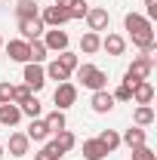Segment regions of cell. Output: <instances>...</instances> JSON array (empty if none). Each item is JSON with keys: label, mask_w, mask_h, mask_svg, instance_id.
<instances>
[{"label": "cell", "mask_w": 157, "mask_h": 160, "mask_svg": "<svg viewBox=\"0 0 157 160\" xmlns=\"http://www.w3.org/2000/svg\"><path fill=\"white\" fill-rule=\"evenodd\" d=\"M133 123L142 126V129H145V126H151V123H154V108H151V105H139L136 114H133Z\"/></svg>", "instance_id": "obj_20"}, {"label": "cell", "mask_w": 157, "mask_h": 160, "mask_svg": "<svg viewBox=\"0 0 157 160\" xmlns=\"http://www.w3.org/2000/svg\"><path fill=\"white\" fill-rule=\"evenodd\" d=\"M114 96V102H133V86H126V83H120L117 89L111 92Z\"/></svg>", "instance_id": "obj_31"}, {"label": "cell", "mask_w": 157, "mask_h": 160, "mask_svg": "<svg viewBox=\"0 0 157 160\" xmlns=\"http://www.w3.org/2000/svg\"><path fill=\"white\" fill-rule=\"evenodd\" d=\"M19 31H22V40H40L43 37V31H46V25L40 22V16L37 19H19Z\"/></svg>", "instance_id": "obj_9"}, {"label": "cell", "mask_w": 157, "mask_h": 160, "mask_svg": "<svg viewBox=\"0 0 157 160\" xmlns=\"http://www.w3.org/2000/svg\"><path fill=\"white\" fill-rule=\"evenodd\" d=\"M31 96H34V92H31L25 83H22V86H13V105H22V102H28Z\"/></svg>", "instance_id": "obj_30"}, {"label": "cell", "mask_w": 157, "mask_h": 160, "mask_svg": "<svg viewBox=\"0 0 157 160\" xmlns=\"http://www.w3.org/2000/svg\"><path fill=\"white\" fill-rule=\"evenodd\" d=\"M133 99H136V105H151V99H154V86H151L148 80L136 83V86H133Z\"/></svg>", "instance_id": "obj_16"}, {"label": "cell", "mask_w": 157, "mask_h": 160, "mask_svg": "<svg viewBox=\"0 0 157 160\" xmlns=\"http://www.w3.org/2000/svg\"><path fill=\"white\" fill-rule=\"evenodd\" d=\"M53 102H56V108H59V111H65V108H71V105L77 102V86H74L71 80H65V83H59V86H56V92H53Z\"/></svg>", "instance_id": "obj_5"}, {"label": "cell", "mask_w": 157, "mask_h": 160, "mask_svg": "<svg viewBox=\"0 0 157 160\" xmlns=\"http://www.w3.org/2000/svg\"><path fill=\"white\" fill-rule=\"evenodd\" d=\"M3 154H6V148H3V145H0V160H3Z\"/></svg>", "instance_id": "obj_37"}, {"label": "cell", "mask_w": 157, "mask_h": 160, "mask_svg": "<svg viewBox=\"0 0 157 160\" xmlns=\"http://www.w3.org/2000/svg\"><path fill=\"white\" fill-rule=\"evenodd\" d=\"M16 16H19V19H37L40 9H37L34 0H19V3H16Z\"/></svg>", "instance_id": "obj_23"}, {"label": "cell", "mask_w": 157, "mask_h": 160, "mask_svg": "<svg viewBox=\"0 0 157 160\" xmlns=\"http://www.w3.org/2000/svg\"><path fill=\"white\" fill-rule=\"evenodd\" d=\"M86 25H89V31H108V25H111V16H108V9L105 6H93V9H86Z\"/></svg>", "instance_id": "obj_8"}, {"label": "cell", "mask_w": 157, "mask_h": 160, "mask_svg": "<svg viewBox=\"0 0 157 160\" xmlns=\"http://www.w3.org/2000/svg\"><path fill=\"white\" fill-rule=\"evenodd\" d=\"M25 86L31 92H40L46 86V71L40 68L37 62H25Z\"/></svg>", "instance_id": "obj_4"}, {"label": "cell", "mask_w": 157, "mask_h": 160, "mask_svg": "<svg viewBox=\"0 0 157 160\" xmlns=\"http://www.w3.org/2000/svg\"><path fill=\"white\" fill-rule=\"evenodd\" d=\"M145 139H148V132H145L142 126H129V129L120 136V142H126L129 148H139V145H145Z\"/></svg>", "instance_id": "obj_18"}, {"label": "cell", "mask_w": 157, "mask_h": 160, "mask_svg": "<svg viewBox=\"0 0 157 160\" xmlns=\"http://www.w3.org/2000/svg\"><path fill=\"white\" fill-rule=\"evenodd\" d=\"M145 6H148V16H145V19H148V22L157 19V0H145Z\"/></svg>", "instance_id": "obj_35"}, {"label": "cell", "mask_w": 157, "mask_h": 160, "mask_svg": "<svg viewBox=\"0 0 157 160\" xmlns=\"http://www.w3.org/2000/svg\"><path fill=\"white\" fill-rule=\"evenodd\" d=\"M123 28L129 31L133 43L142 49V56H154V52H157L154 28H151V22L145 19V16H139V12H126V19H123Z\"/></svg>", "instance_id": "obj_1"}, {"label": "cell", "mask_w": 157, "mask_h": 160, "mask_svg": "<svg viewBox=\"0 0 157 160\" xmlns=\"http://www.w3.org/2000/svg\"><path fill=\"white\" fill-rule=\"evenodd\" d=\"M3 49H6V56L13 62H31V49H28V40H9V43H3Z\"/></svg>", "instance_id": "obj_10"}, {"label": "cell", "mask_w": 157, "mask_h": 160, "mask_svg": "<svg viewBox=\"0 0 157 160\" xmlns=\"http://www.w3.org/2000/svg\"><path fill=\"white\" fill-rule=\"evenodd\" d=\"M151 71H154V56H136L133 65L126 68V74H123V83L126 86H136V83L151 77Z\"/></svg>", "instance_id": "obj_3"}, {"label": "cell", "mask_w": 157, "mask_h": 160, "mask_svg": "<svg viewBox=\"0 0 157 160\" xmlns=\"http://www.w3.org/2000/svg\"><path fill=\"white\" fill-rule=\"evenodd\" d=\"M19 108H22V114H28L31 120H34V117H40V111H43V105L37 102V96H31L28 102H22Z\"/></svg>", "instance_id": "obj_26"}, {"label": "cell", "mask_w": 157, "mask_h": 160, "mask_svg": "<svg viewBox=\"0 0 157 160\" xmlns=\"http://www.w3.org/2000/svg\"><path fill=\"white\" fill-rule=\"evenodd\" d=\"M99 142H102V148L111 154V151H114V148L120 145V136L114 132V129H102V132H99Z\"/></svg>", "instance_id": "obj_25"}, {"label": "cell", "mask_w": 157, "mask_h": 160, "mask_svg": "<svg viewBox=\"0 0 157 160\" xmlns=\"http://www.w3.org/2000/svg\"><path fill=\"white\" fill-rule=\"evenodd\" d=\"M6 148H9V154H13V157H25V154H28V148H31V139H28L25 132H13Z\"/></svg>", "instance_id": "obj_13"}, {"label": "cell", "mask_w": 157, "mask_h": 160, "mask_svg": "<svg viewBox=\"0 0 157 160\" xmlns=\"http://www.w3.org/2000/svg\"><path fill=\"white\" fill-rule=\"evenodd\" d=\"M105 154H108V151L102 148L99 139H86V142H83V157H86V160H102Z\"/></svg>", "instance_id": "obj_21"}, {"label": "cell", "mask_w": 157, "mask_h": 160, "mask_svg": "<svg viewBox=\"0 0 157 160\" xmlns=\"http://www.w3.org/2000/svg\"><path fill=\"white\" fill-rule=\"evenodd\" d=\"M102 49V37H99L96 31H86L83 37H80V52H86V56H93Z\"/></svg>", "instance_id": "obj_17"}, {"label": "cell", "mask_w": 157, "mask_h": 160, "mask_svg": "<svg viewBox=\"0 0 157 160\" xmlns=\"http://www.w3.org/2000/svg\"><path fill=\"white\" fill-rule=\"evenodd\" d=\"M68 34L62 31V28H49V31H43V46L49 49V52H65L68 49Z\"/></svg>", "instance_id": "obj_7"}, {"label": "cell", "mask_w": 157, "mask_h": 160, "mask_svg": "<svg viewBox=\"0 0 157 160\" xmlns=\"http://www.w3.org/2000/svg\"><path fill=\"white\" fill-rule=\"evenodd\" d=\"M59 157H62V151L53 145V142H46V145L40 148L37 154H34V160H59Z\"/></svg>", "instance_id": "obj_27"}, {"label": "cell", "mask_w": 157, "mask_h": 160, "mask_svg": "<svg viewBox=\"0 0 157 160\" xmlns=\"http://www.w3.org/2000/svg\"><path fill=\"white\" fill-rule=\"evenodd\" d=\"M43 123L49 126V132H59V129H65V126H68V120H65V111H59V108H56V111H49V114L43 117Z\"/></svg>", "instance_id": "obj_22"}, {"label": "cell", "mask_w": 157, "mask_h": 160, "mask_svg": "<svg viewBox=\"0 0 157 160\" xmlns=\"http://www.w3.org/2000/svg\"><path fill=\"white\" fill-rule=\"evenodd\" d=\"M28 49H31V62H37V65L46 59V52H49V49L43 46V40H31V43H28Z\"/></svg>", "instance_id": "obj_28"}, {"label": "cell", "mask_w": 157, "mask_h": 160, "mask_svg": "<svg viewBox=\"0 0 157 160\" xmlns=\"http://www.w3.org/2000/svg\"><path fill=\"white\" fill-rule=\"evenodd\" d=\"M19 120H22V108L19 105H13V102H9V105H0V126H16Z\"/></svg>", "instance_id": "obj_14"}, {"label": "cell", "mask_w": 157, "mask_h": 160, "mask_svg": "<svg viewBox=\"0 0 157 160\" xmlns=\"http://www.w3.org/2000/svg\"><path fill=\"white\" fill-rule=\"evenodd\" d=\"M25 136H28L31 142H46L49 136H53V132H49V126H46V123H43L40 117H34V120H31V126H28V132H25Z\"/></svg>", "instance_id": "obj_15"}, {"label": "cell", "mask_w": 157, "mask_h": 160, "mask_svg": "<svg viewBox=\"0 0 157 160\" xmlns=\"http://www.w3.org/2000/svg\"><path fill=\"white\" fill-rule=\"evenodd\" d=\"M53 145L59 148L62 154H68V151L77 145V139H74V132H71V129H59V132H56V139H53Z\"/></svg>", "instance_id": "obj_19"}, {"label": "cell", "mask_w": 157, "mask_h": 160, "mask_svg": "<svg viewBox=\"0 0 157 160\" xmlns=\"http://www.w3.org/2000/svg\"><path fill=\"white\" fill-rule=\"evenodd\" d=\"M133 160H157V154L148 145H139V148H133Z\"/></svg>", "instance_id": "obj_32"}, {"label": "cell", "mask_w": 157, "mask_h": 160, "mask_svg": "<svg viewBox=\"0 0 157 160\" xmlns=\"http://www.w3.org/2000/svg\"><path fill=\"white\" fill-rule=\"evenodd\" d=\"M102 49H105L108 56H123V52H126V40L120 37V34H105V37H102Z\"/></svg>", "instance_id": "obj_12"}, {"label": "cell", "mask_w": 157, "mask_h": 160, "mask_svg": "<svg viewBox=\"0 0 157 160\" xmlns=\"http://www.w3.org/2000/svg\"><path fill=\"white\" fill-rule=\"evenodd\" d=\"M89 105H93V111H96V114H108V111L114 108V96H111L108 89H99V92H93Z\"/></svg>", "instance_id": "obj_11"}, {"label": "cell", "mask_w": 157, "mask_h": 160, "mask_svg": "<svg viewBox=\"0 0 157 160\" xmlns=\"http://www.w3.org/2000/svg\"><path fill=\"white\" fill-rule=\"evenodd\" d=\"M43 71H46V77H49V80H59V83H65V80H71V71H65V68H62V65H59L56 59L49 62V65H46Z\"/></svg>", "instance_id": "obj_24"}, {"label": "cell", "mask_w": 157, "mask_h": 160, "mask_svg": "<svg viewBox=\"0 0 157 160\" xmlns=\"http://www.w3.org/2000/svg\"><path fill=\"white\" fill-rule=\"evenodd\" d=\"M86 9H89L86 0H74V6L68 9V12H71V22H74V19H86Z\"/></svg>", "instance_id": "obj_33"}, {"label": "cell", "mask_w": 157, "mask_h": 160, "mask_svg": "<svg viewBox=\"0 0 157 160\" xmlns=\"http://www.w3.org/2000/svg\"><path fill=\"white\" fill-rule=\"evenodd\" d=\"M56 62H59L65 71H74V68L80 65V59L74 56V52H68V49H65V52H59V56H56Z\"/></svg>", "instance_id": "obj_29"}, {"label": "cell", "mask_w": 157, "mask_h": 160, "mask_svg": "<svg viewBox=\"0 0 157 160\" xmlns=\"http://www.w3.org/2000/svg\"><path fill=\"white\" fill-rule=\"evenodd\" d=\"M9 102H13V83L3 80L0 83V105H9Z\"/></svg>", "instance_id": "obj_34"}, {"label": "cell", "mask_w": 157, "mask_h": 160, "mask_svg": "<svg viewBox=\"0 0 157 160\" xmlns=\"http://www.w3.org/2000/svg\"><path fill=\"white\" fill-rule=\"evenodd\" d=\"M0 49H3V37H0Z\"/></svg>", "instance_id": "obj_38"}, {"label": "cell", "mask_w": 157, "mask_h": 160, "mask_svg": "<svg viewBox=\"0 0 157 160\" xmlns=\"http://www.w3.org/2000/svg\"><path fill=\"white\" fill-rule=\"evenodd\" d=\"M53 6H59V9H71V6H74V0H56Z\"/></svg>", "instance_id": "obj_36"}, {"label": "cell", "mask_w": 157, "mask_h": 160, "mask_svg": "<svg viewBox=\"0 0 157 160\" xmlns=\"http://www.w3.org/2000/svg\"><path fill=\"white\" fill-rule=\"evenodd\" d=\"M74 71H77V80L86 86V89H93V92H99V89H105V86H108V74H105L102 68H96V65H89V62L77 65Z\"/></svg>", "instance_id": "obj_2"}, {"label": "cell", "mask_w": 157, "mask_h": 160, "mask_svg": "<svg viewBox=\"0 0 157 160\" xmlns=\"http://www.w3.org/2000/svg\"><path fill=\"white\" fill-rule=\"evenodd\" d=\"M40 22H43L46 28H62V25L71 22V12H68V9H59V6H43Z\"/></svg>", "instance_id": "obj_6"}]
</instances>
